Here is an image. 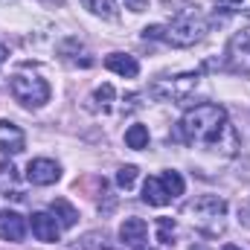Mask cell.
<instances>
[{
    "label": "cell",
    "mask_w": 250,
    "mask_h": 250,
    "mask_svg": "<svg viewBox=\"0 0 250 250\" xmlns=\"http://www.w3.org/2000/svg\"><path fill=\"white\" fill-rule=\"evenodd\" d=\"M175 140H181L187 146H201V148L224 154V157H233L239 151V134H236L233 123L227 120V111L212 102L189 108L175 128Z\"/></svg>",
    "instance_id": "1"
},
{
    "label": "cell",
    "mask_w": 250,
    "mask_h": 250,
    "mask_svg": "<svg viewBox=\"0 0 250 250\" xmlns=\"http://www.w3.org/2000/svg\"><path fill=\"white\" fill-rule=\"evenodd\" d=\"M209 23L198 15V12H181L172 23H154V26H146L143 29V38L146 41H166L172 47H192L198 44L204 35H207Z\"/></svg>",
    "instance_id": "2"
},
{
    "label": "cell",
    "mask_w": 250,
    "mask_h": 250,
    "mask_svg": "<svg viewBox=\"0 0 250 250\" xmlns=\"http://www.w3.org/2000/svg\"><path fill=\"white\" fill-rule=\"evenodd\" d=\"M187 215L192 224L207 233V236H218L224 233V218H227V201L218 195H201L192 204H187Z\"/></svg>",
    "instance_id": "3"
},
{
    "label": "cell",
    "mask_w": 250,
    "mask_h": 250,
    "mask_svg": "<svg viewBox=\"0 0 250 250\" xmlns=\"http://www.w3.org/2000/svg\"><path fill=\"white\" fill-rule=\"evenodd\" d=\"M12 96L23 108H41V105L50 102V84L38 73H23L21 70V73L12 76Z\"/></svg>",
    "instance_id": "4"
},
{
    "label": "cell",
    "mask_w": 250,
    "mask_h": 250,
    "mask_svg": "<svg viewBox=\"0 0 250 250\" xmlns=\"http://www.w3.org/2000/svg\"><path fill=\"white\" fill-rule=\"evenodd\" d=\"M201 82V73H181V76H163L157 82H151V96L163 99V102H184L195 93Z\"/></svg>",
    "instance_id": "5"
},
{
    "label": "cell",
    "mask_w": 250,
    "mask_h": 250,
    "mask_svg": "<svg viewBox=\"0 0 250 250\" xmlns=\"http://www.w3.org/2000/svg\"><path fill=\"white\" fill-rule=\"evenodd\" d=\"M227 64L236 73H250V26L239 29L227 44Z\"/></svg>",
    "instance_id": "6"
},
{
    "label": "cell",
    "mask_w": 250,
    "mask_h": 250,
    "mask_svg": "<svg viewBox=\"0 0 250 250\" xmlns=\"http://www.w3.org/2000/svg\"><path fill=\"white\" fill-rule=\"evenodd\" d=\"M59 178H62V166L56 160H50V157H35L26 166V181L35 184V187H50Z\"/></svg>",
    "instance_id": "7"
},
{
    "label": "cell",
    "mask_w": 250,
    "mask_h": 250,
    "mask_svg": "<svg viewBox=\"0 0 250 250\" xmlns=\"http://www.w3.org/2000/svg\"><path fill=\"white\" fill-rule=\"evenodd\" d=\"M32 236L38 239V242H44V245H53V242H59V236H62V224L50 215V212H32Z\"/></svg>",
    "instance_id": "8"
},
{
    "label": "cell",
    "mask_w": 250,
    "mask_h": 250,
    "mask_svg": "<svg viewBox=\"0 0 250 250\" xmlns=\"http://www.w3.org/2000/svg\"><path fill=\"white\" fill-rule=\"evenodd\" d=\"M26 236V221L15 209H0V239L3 242H23Z\"/></svg>",
    "instance_id": "9"
},
{
    "label": "cell",
    "mask_w": 250,
    "mask_h": 250,
    "mask_svg": "<svg viewBox=\"0 0 250 250\" xmlns=\"http://www.w3.org/2000/svg\"><path fill=\"white\" fill-rule=\"evenodd\" d=\"M26 146V134L9 120H0V154H21Z\"/></svg>",
    "instance_id": "10"
},
{
    "label": "cell",
    "mask_w": 250,
    "mask_h": 250,
    "mask_svg": "<svg viewBox=\"0 0 250 250\" xmlns=\"http://www.w3.org/2000/svg\"><path fill=\"white\" fill-rule=\"evenodd\" d=\"M148 236V224L143 218H125L123 227H120V239H123L125 248H140Z\"/></svg>",
    "instance_id": "11"
},
{
    "label": "cell",
    "mask_w": 250,
    "mask_h": 250,
    "mask_svg": "<svg viewBox=\"0 0 250 250\" xmlns=\"http://www.w3.org/2000/svg\"><path fill=\"white\" fill-rule=\"evenodd\" d=\"M143 201L148 207H166L175 198L169 195V189H166V184L160 178H146V184H143Z\"/></svg>",
    "instance_id": "12"
},
{
    "label": "cell",
    "mask_w": 250,
    "mask_h": 250,
    "mask_svg": "<svg viewBox=\"0 0 250 250\" xmlns=\"http://www.w3.org/2000/svg\"><path fill=\"white\" fill-rule=\"evenodd\" d=\"M105 67L111 73H117V76H125V79H134L140 73V62L134 56H128V53H111V56H105Z\"/></svg>",
    "instance_id": "13"
},
{
    "label": "cell",
    "mask_w": 250,
    "mask_h": 250,
    "mask_svg": "<svg viewBox=\"0 0 250 250\" xmlns=\"http://www.w3.org/2000/svg\"><path fill=\"white\" fill-rule=\"evenodd\" d=\"M0 195H6V198H15V201H21V198H23V189H21L18 169H15L12 163H0Z\"/></svg>",
    "instance_id": "14"
},
{
    "label": "cell",
    "mask_w": 250,
    "mask_h": 250,
    "mask_svg": "<svg viewBox=\"0 0 250 250\" xmlns=\"http://www.w3.org/2000/svg\"><path fill=\"white\" fill-rule=\"evenodd\" d=\"M50 209H53V215L59 218V224H62V227H76V221H79V209H76L70 201L56 198V201L50 204Z\"/></svg>",
    "instance_id": "15"
},
{
    "label": "cell",
    "mask_w": 250,
    "mask_h": 250,
    "mask_svg": "<svg viewBox=\"0 0 250 250\" xmlns=\"http://www.w3.org/2000/svg\"><path fill=\"white\" fill-rule=\"evenodd\" d=\"M82 6L105 21H114L117 18V0H82Z\"/></svg>",
    "instance_id": "16"
},
{
    "label": "cell",
    "mask_w": 250,
    "mask_h": 250,
    "mask_svg": "<svg viewBox=\"0 0 250 250\" xmlns=\"http://www.w3.org/2000/svg\"><path fill=\"white\" fill-rule=\"evenodd\" d=\"M111 102H114V87H111V84L96 87L93 96H90V108H93V111H102V114L111 111Z\"/></svg>",
    "instance_id": "17"
},
{
    "label": "cell",
    "mask_w": 250,
    "mask_h": 250,
    "mask_svg": "<svg viewBox=\"0 0 250 250\" xmlns=\"http://www.w3.org/2000/svg\"><path fill=\"white\" fill-rule=\"evenodd\" d=\"M125 146L134 148V151L146 148V146H148V128H146V125H131V128L125 131Z\"/></svg>",
    "instance_id": "18"
},
{
    "label": "cell",
    "mask_w": 250,
    "mask_h": 250,
    "mask_svg": "<svg viewBox=\"0 0 250 250\" xmlns=\"http://www.w3.org/2000/svg\"><path fill=\"white\" fill-rule=\"evenodd\" d=\"M76 250H117V248L108 242V236H105V233H87Z\"/></svg>",
    "instance_id": "19"
},
{
    "label": "cell",
    "mask_w": 250,
    "mask_h": 250,
    "mask_svg": "<svg viewBox=\"0 0 250 250\" xmlns=\"http://www.w3.org/2000/svg\"><path fill=\"white\" fill-rule=\"evenodd\" d=\"M175 218H157V242L160 245H175Z\"/></svg>",
    "instance_id": "20"
},
{
    "label": "cell",
    "mask_w": 250,
    "mask_h": 250,
    "mask_svg": "<svg viewBox=\"0 0 250 250\" xmlns=\"http://www.w3.org/2000/svg\"><path fill=\"white\" fill-rule=\"evenodd\" d=\"M160 181L166 184V189H169V195H172V198H181V195H184V189H187L184 178H181V172H172V169H169V172H163V175H160Z\"/></svg>",
    "instance_id": "21"
},
{
    "label": "cell",
    "mask_w": 250,
    "mask_h": 250,
    "mask_svg": "<svg viewBox=\"0 0 250 250\" xmlns=\"http://www.w3.org/2000/svg\"><path fill=\"white\" fill-rule=\"evenodd\" d=\"M134 181H137V166H123V169L117 172V187L125 189V192L134 187Z\"/></svg>",
    "instance_id": "22"
},
{
    "label": "cell",
    "mask_w": 250,
    "mask_h": 250,
    "mask_svg": "<svg viewBox=\"0 0 250 250\" xmlns=\"http://www.w3.org/2000/svg\"><path fill=\"white\" fill-rule=\"evenodd\" d=\"M224 9L230 12H242V15H250V0H218Z\"/></svg>",
    "instance_id": "23"
},
{
    "label": "cell",
    "mask_w": 250,
    "mask_h": 250,
    "mask_svg": "<svg viewBox=\"0 0 250 250\" xmlns=\"http://www.w3.org/2000/svg\"><path fill=\"white\" fill-rule=\"evenodd\" d=\"M125 9H131V12H146V9H148V0H125Z\"/></svg>",
    "instance_id": "24"
},
{
    "label": "cell",
    "mask_w": 250,
    "mask_h": 250,
    "mask_svg": "<svg viewBox=\"0 0 250 250\" xmlns=\"http://www.w3.org/2000/svg\"><path fill=\"white\" fill-rule=\"evenodd\" d=\"M6 59H9V50H6V47L0 44V67H3V62H6Z\"/></svg>",
    "instance_id": "25"
},
{
    "label": "cell",
    "mask_w": 250,
    "mask_h": 250,
    "mask_svg": "<svg viewBox=\"0 0 250 250\" xmlns=\"http://www.w3.org/2000/svg\"><path fill=\"white\" fill-rule=\"evenodd\" d=\"M221 250H239V248H236V245H224Z\"/></svg>",
    "instance_id": "26"
},
{
    "label": "cell",
    "mask_w": 250,
    "mask_h": 250,
    "mask_svg": "<svg viewBox=\"0 0 250 250\" xmlns=\"http://www.w3.org/2000/svg\"><path fill=\"white\" fill-rule=\"evenodd\" d=\"M189 250H207V248H201V245H192V248H189Z\"/></svg>",
    "instance_id": "27"
},
{
    "label": "cell",
    "mask_w": 250,
    "mask_h": 250,
    "mask_svg": "<svg viewBox=\"0 0 250 250\" xmlns=\"http://www.w3.org/2000/svg\"><path fill=\"white\" fill-rule=\"evenodd\" d=\"M131 250H151V248H146V245H140V248H131Z\"/></svg>",
    "instance_id": "28"
}]
</instances>
